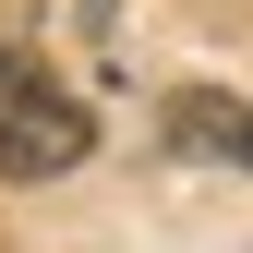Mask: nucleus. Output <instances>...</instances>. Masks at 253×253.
Listing matches in <instances>:
<instances>
[{
  "mask_svg": "<svg viewBox=\"0 0 253 253\" xmlns=\"http://www.w3.org/2000/svg\"><path fill=\"white\" fill-rule=\"evenodd\" d=\"M84 145H97L84 97H60L24 48H0V181H60Z\"/></svg>",
  "mask_w": 253,
  "mask_h": 253,
  "instance_id": "1",
  "label": "nucleus"
},
{
  "mask_svg": "<svg viewBox=\"0 0 253 253\" xmlns=\"http://www.w3.org/2000/svg\"><path fill=\"white\" fill-rule=\"evenodd\" d=\"M169 145H181V157H229V169H253V97L181 84V97H169Z\"/></svg>",
  "mask_w": 253,
  "mask_h": 253,
  "instance_id": "2",
  "label": "nucleus"
}]
</instances>
